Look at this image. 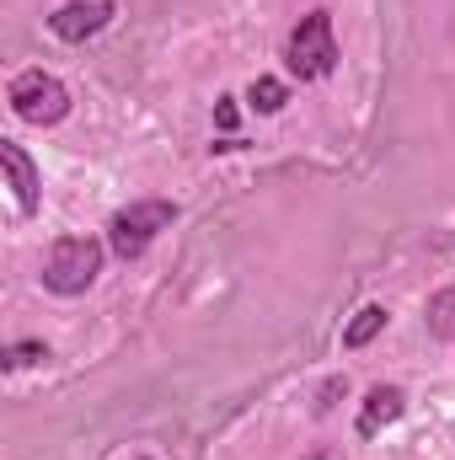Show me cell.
Instances as JSON below:
<instances>
[{"label":"cell","instance_id":"cell-4","mask_svg":"<svg viewBox=\"0 0 455 460\" xmlns=\"http://www.w3.org/2000/svg\"><path fill=\"white\" fill-rule=\"evenodd\" d=\"M5 102H11V113L22 118V123H59V118L70 113V92L49 70H22L11 81Z\"/></svg>","mask_w":455,"mask_h":460},{"label":"cell","instance_id":"cell-10","mask_svg":"<svg viewBox=\"0 0 455 460\" xmlns=\"http://www.w3.org/2000/svg\"><path fill=\"white\" fill-rule=\"evenodd\" d=\"M246 102H252L257 113H279V108L290 102V92H284V81H273V75H257V81H252V92H246Z\"/></svg>","mask_w":455,"mask_h":460},{"label":"cell","instance_id":"cell-3","mask_svg":"<svg viewBox=\"0 0 455 460\" xmlns=\"http://www.w3.org/2000/svg\"><path fill=\"white\" fill-rule=\"evenodd\" d=\"M172 220H177V204H166V199L129 204V209H118L113 220H108V246H113L123 262H134V257L150 252V241L161 230H172Z\"/></svg>","mask_w":455,"mask_h":460},{"label":"cell","instance_id":"cell-5","mask_svg":"<svg viewBox=\"0 0 455 460\" xmlns=\"http://www.w3.org/2000/svg\"><path fill=\"white\" fill-rule=\"evenodd\" d=\"M113 22V0H70L49 16V32L65 38V43H86L92 32H103Z\"/></svg>","mask_w":455,"mask_h":460},{"label":"cell","instance_id":"cell-11","mask_svg":"<svg viewBox=\"0 0 455 460\" xmlns=\"http://www.w3.org/2000/svg\"><path fill=\"white\" fill-rule=\"evenodd\" d=\"M38 358H49V348H43V343H16L5 364H38Z\"/></svg>","mask_w":455,"mask_h":460},{"label":"cell","instance_id":"cell-7","mask_svg":"<svg viewBox=\"0 0 455 460\" xmlns=\"http://www.w3.org/2000/svg\"><path fill=\"white\" fill-rule=\"evenodd\" d=\"M0 161H5L11 188H16V209H22V215H38V172H32L27 150H22L16 139H0Z\"/></svg>","mask_w":455,"mask_h":460},{"label":"cell","instance_id":"cell-2","mask_svg":"<svg viewBox=\"0 0 455 460\" xmlns=\"http://www.w3.org/2000/svg\"><path fill=\"white\" fill-rule=\"evenodd\" d=\"M284 65H290V75H300V81H327V75H333V65H338V38H333V16H327V11H311V16L290 32Z\"/></svg>","mask_w":455,"mask_h":460},{"label":"cell","instance_id":"cell-8","mask_svg":"<svg viewBox=\"0 0 455 460\" xmlns=\"http://www.w3.org/2000/svg\"><path fill=\"white\" fill-rule=\"evenodd\" d=\"M380 327H386V305H364V311L343 327V348H364Z\"/></svg>","mask_w":455,"mask_h":460},{"label":"cell","instance_id":"cell-6","mask_svg":"<svg viewBox=\"0 0 455 460\" xmlns=\"http://www.w3.org/2000/svg\"><path fill=\"white\" fill-rule=\"evenodd\" d=\"M402 407H407V396H402L397 385H375V391L364 396V407H359L353 434H359V439H375L386 423H397V418H402Z\"/></svg>","mask_w":455,"mask_h":460},{"label":"cell","instance_id":"cell-1","mask_svg":"<svg viewBox=\"0 0 455 460\" xmlns=\"http://www.w3.org/2000/svg\"><path fill=\"white\" fill-rule=\"evenodd\" d=\"M97 273H103V241H92V235L54 241V252L43 262V284L54 295H86L97 284Z\"/></svg>","mask_w":455,"mask_h":460},{"label":"cell","instance_id":"cell-9","mask_svg":"<svg viewBox=\"0 0 455 460\" xmlns=\"http://www.w3.org/2000/svg\"><path fill=\"white\" fill-rule=\"evenodd\" d=\"M429 332L445 338V343H455V289H440V295L429 300Z\"/></svg>","mask_w":455,"mask_h":460},{"label":"cell","instance_id":"cell-12","mask_svg":"<svg viewBox=\"0 0 455 460\" xmlns=\"http://www.w3.org/2000/svg\"><path fill=\"white\" fill-rule=\"evenodd\" d=\"M215 118H220V128H236V102H220V113Z\"/></svg>","mask_w":455,"mask_h":460}]
</instances>
